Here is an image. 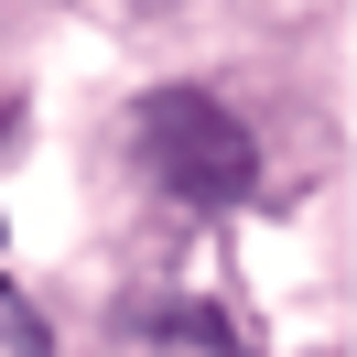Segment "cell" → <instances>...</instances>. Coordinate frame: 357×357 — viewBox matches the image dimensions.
<instances>
[{
	"label": "cell",
	"mask_w": 357,
	"mask_h": 357,
	"mask_svg": "<svg viewBox=\"0 0 357 357\" xmlns=\"http://www.w3.org/2000/svg\"><path fill=\"white\" fill-rule=\"evenodd\" d=\"M130 141H141V174L174 206H238L249 184H260L249 119L227 109V98H206V87H152L130 109Z\"/></svg>",
	"instance_id": "obj_1"
}]
</instances>
